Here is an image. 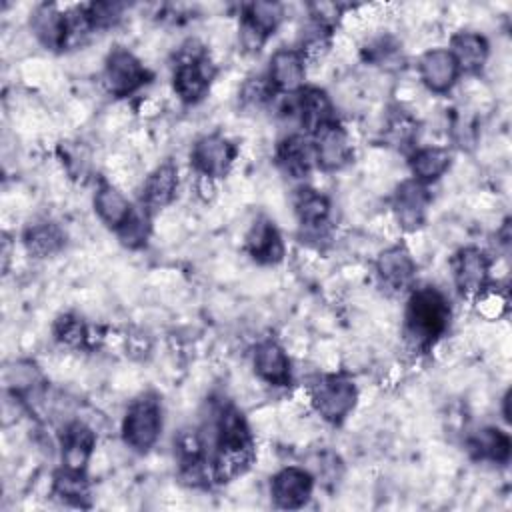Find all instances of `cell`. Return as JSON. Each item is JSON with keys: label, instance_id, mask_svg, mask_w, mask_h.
Instances as JSON below:
<instances>
[{"label": "cell", "instance_id": "1", "mask_svg": "<svg viewBox=\"0 0 512 512\" xmlns=\"http://www.w3.org/2000/svg\"><path fill=\"white\" fill-rule=\"evenodd\" d=\"M214 458L212 478L228 482L248 470L254 458V440L244 416L234 406H222L212 424Z\"/></svg>", "mask_w": 512, "mask_h": 512}, {"label": "cell", "instance_id": "2", "mask_svg": "<svg viewBox=\"0 0 512 512\" xmlns=\"http://www.w3.org/2000/svg\"><path fill=\"white\" fill-rule=\"evenodd\" d=\"M450 322V304L434 286L414 288L404 310V338L416 352L430 350L446 332Z\"/></svg>", "mask_w": 512, "mask_h": 512}, {"label": "cell", "instance_id": "3", "mask_svg": "<svg viewBox=\"0 0 512 512\" xmlns=\"http://www.w3.org/2000/svg\"><path fill=\"white\" fill-rule=\"evenodd\" d=\"M214 76H216V68L206 48L196 40H188L180 48L174 64L172 88L176 96L184 104L200 102L208 94Z\"/></svg>", "mask_w": 512, "mask_h": 512}, {"label": "cell", "instance_id": "4", "mask_svg": "<svg viewBox=\"0 0 512 512\" xmlns=\"http://www.w3.org/2000/svg\"><path fill=\"white\" fill-rule=\"evenodd\" d=\"M356 384L344 374H324L310 386V402L322 420L338 426L354 410Z\"/></svg>", "mask_w": 512, "mask_h": 512}, {"label": "cell", "instance_id": "5", "mask_svg": "<svg viewBox=\"0 0 512 512\" xmlns=\"http://www.w3.org/2000/svg\"><path fill=\"white\" fill-rule=\"evenodd\" d=\"M162 432V404L156 394H140L122 420V438L136 452H148Z\"/></svg>", "mask_w": 512, "mask_h": 512}, {"label": "cell", "instance_id": "6", "mask_svg": "<svg viewBox=\"0 0 512 512\" xmlns=\"http://www.w3.org/2000/svg\"><path fill=\"white\" fill-rule=\"evenodd\" d=\"M150 80L148 68L140 62V58L124 46H114L102 70V84L108 94L114 98H126L138 92Z\"/></svg>", "mask_w": 512, "mask_h": 512}, {"label": "cell", "instance_id": "7", "mask_svg": "<svg viewBox=\"0 0 512 512\" xmlns=\"http://www.w3.org/2000/svg\"><path fill=\"white\" fill-rule=\"evenodd\" d=\"M236 154H238L236 144L226 136L214 132L194 142L190 150V162L200 178L218 180L230 172L236 160Z\"/></svg>", "mask_w": 512, "mask_h": 512}, {"label": "cell", "instance_id": "8", "mask_svg": "<svg viewBox=\"0 0 512 512\" xmlns=\"http://www.w3.org/2000/svg\"><path fill=\"white\" fill-rule=\"evenodd\" d=\"M284 18L282 4L276 2H250L242 10L240 44L246 52H258L266 40L278 30Z\"/></svg>", "mask_w": 512, "mask_h": 512}, {"label": "cell", "instance_id": "9", "mask_svg": "<svg viewBox=\"0 0 512 512\" xmlns=\"http://www.w3.org/2000/svg\"><path fill=\"white\" fill-rule=\"evenodd\" d=\"M490 256L478 246L460 248L450 262L452 278L462 296H478L490 286Z\"/></svg>", "mask_w": 512, "mask_h": 512}, {"label": "cell", "instance_id": "10", "mask_svg": "<svg viewBox=\"0 0 512 512\" xmlns=\"http://www.w3.org/2000/svg\"><path fill=\"white\" fill-rule=\"evenodd\" d=\"M312 148L316 166L324 172L342 170L354 156L350 134L338 120L322 126L312 134Z\"/></svg>", "mask_w": 512, "mask_h": 512}, {"label": "cell", "instance_id": "11", "mask_svg": "<svg viewBox=\"0 0 512 512\" xmlns=\"http://www.w3.org/2000/svg\"><path fill=\"white\" fill-rule=\"evenodd\" d=\"M432 196L426 184L408 178L404 180L392 194V214L398 226L406 232H414L422 228L428 216Z\"/></svg>", "mask_w": 512, "mask_h": 512}, {"label": "cell", "instance_id": "12", "mask_svg": "<svg viewBox=\"0 0 512 512\" xmlns=\"http://www.w3.org/2000/svg\"><path fill=\"white\" fill-rule=\"evenodd\" d=\"M374 268L380 286L392 294H402L408 290L416 276V262L404 244L384 248L378 254Z\"/></svg>", "mask_w": 512, "mask_h": 512}, {"label": "cell", "instance_id": "13", "mask_svg": "<svg viewBox=\"0 0 512 512\" xmlns=\"http://www.w3.org/2000/svg\"><path fill=\"white\" fill-rule=\"evenodd\" d=\"M314 490V476L300 466H286L272 476L270 494L278 508L296 510L302 508Z\"/></svg>", "mask_w": 512, "mask_h": 512}, {"label": "cell", "instance_id": "14", "mask_svg": "<svg viewBox=\"0 0 512 512\" xmlns=\"http://www.w3.org/2000/svg\"><path fill=\"white\" fill-rule=\"evenodd\" d=\"M266 76L276 94H296L306 86V58L296 48H278L270 56Z\"/></svg>", "mask_w": 512, "mask_h": 512}, {"label": "cell", "instance_id": "15", "mask_svg": "<svg viewBox=\"0 0 512 512\" xmlns=\"http://www.w3.org/2000/svg\"><path fill=\"white\" fill-rule=\"evenodd\" d=\"M418 76L434 94H446L460 78V68L448 48H430L418 60Z\"/></svg>", "mask_w": 512, "mask_h": 512}, {"label": "cell", "instance_id": "16", "mask_svg": "<svg viewBox=\"0 0 512 512\" xmlns=\"http://www.w3.org/2000/svg\"><path fill=\"white\" fill-rule=\"evenodd\" d=\"M30 30L46 50H62L70 40V18L56 4H40L30 16Z\"/></svg>", "mask_w": 512, "mask_h": 512}, {"label": "cell", "instance_id": "17", "mask_svg": "<svg viewBox=\"0 0 512 512\" xmlns=\"http://www.w3.org/2000/svg\"><path fill=\"white\" fill-rule=\"evenodd\" d=\"M252 366L256 376L270 386H290L292 366L282 344L266 338L256 344L252 352Z\"/></svg>", "mask_w": 512, "mask_h": 512}, {"label": "cell", "instance_id": "18", "mask_svg": "<svg viewBox=\"0 0 512 512\" xmlns=\"http://www.w3.org/2000/svg\"><path fill=\"white\" fill-rule=\"evenodd\" d=\"M294 112L298 124L304 128L306 134L318 132L322 126L336 120L334 106L330 96L316 86H304L300 92L294 94Z\"/></svg>", "mask_w": 512, "mask_h": 512}, {"label": "cell", "instance_id": "19", "mask_svg": "<svg viewBox=\"0 0 512 512\" xmlns=\"http://www.w3.org/2000/svg\"><path fill=\"white\" fill-rule=\"evenodd\" d=\"M244 250L258 264H278L284 258V240L276 224L270 218L260 216L246 232Z\"/></svg>", "mask_w": 512, "mask_h": 512}, {"label": "cell", "instance_id": "20", "mask_svg": "<svg viewBox=\"0 0 512 512\" xmlns=\"http://www.w3.org/2000/svg\"><path fill=\"white\" fill-rule=\"evenodd\" d=\"M176 192H178V168L172 160H164L144 180L140 202L144 208L152 212L168 206L176 198Z\"/></svg>", "mask_w": 512, "mask_h": 512}, {"label": "cell", "instance_id": "21", "mask_svg": "<svg viewBox=\"0 0 512 512\" xmlns=\"http://www.w3.org/2000/svg\"><path fill=\"white\" fill-rule=\"evenodd\" d=\"M450 54L454 56L460 74H478L488 56H490V44L486 40V36H482L480 32H472V30H460L450 38V46H448Z\"/></svg>", "mask_w": 512, "mask_h": 512}, {"label": "cell", "instance_id": "22", "mask_svg": "<svg viewBox=\"0 0 512 512\" xmlns=\"http://www.w3.org/2000/svg\"><path fill=\"white\" fill-rule=\"evenodd\" d=\"M92 204L100 222L114 232H118L134 212V206L124 196V192L104 180L98 184Z\"/></svg>", "mask_w": 512, "mask_h": 512}, {"label": "cell", "instance_id": "23", "mask_svg": "<svg viewBox=\"0 0 512 512\" xmlns=\"http://www.w3.org/2000/svg\"><path fill=\"white\" fill-rule=\"evenodd\" d=\"M276 162L290 178H304L316 166L312 142L304 134L286 136L276 148Z\"/></svg>", "mask_w": 512, "mask_h": 512}, {"label": "cell", "instance_id": "24", "mask_svg": "<svg viewBox=\"0 0 512 512\" xmlns=\"http://www.w3.org/2000/svg\"><path fill=\"white\" fill-rule=\"evenodd\" d=\"M94 446L96 434L88 424L80 420L68 424L62 434V466L86 472V464L94 452Z\"/></svg>", "mask_w": 512, "mask_h": 512}, {"label": "cell", "instance_id": "25", "mask_svg": "<svg viewBox=\"0 0 512 512\" xmlns=\"http://www.w3.org/2000/svg\"><path fill=\"white\" fill-rule=\"evenodd\" d=\"M410 174L422 184H432L442 178L452 166V150L446 146H422L408 156Z\"/></svg>", "mask_w": 512, "mask_h": 512}, {"label": "cell", "instance_id": "26", "mask_svg": "<svg viewBox=\"0 0 512 512\" xmlns=\"http://www.w3.org/2000/svg\"><path fill=\"white\" fill-rule=\"evenodd\" d=\"M468 452L476 460H486L494 464H506L510 460L512 452V442L508 432L496 428V426H486L476 430L474 434L468 436Z\"/></svg>", "mask_w": 512, "mask_h": 512}, {"label": "cell", "instance_id": "27", "mask_svg": "<svg viewBox=\"0 0 512 512\" xmlns=\"http://www.w3.org/2000/svg\"><path fill=\"white\" fill-rule=\"evenodd\" d=\"M294 212L298 222L306 228V230H314L318 232L322 226L328 224V216H330V198L326 194H322L316 188L310 186H300L294 192Z\"/></svg>", "mask_w": 512, "mask_h": 512}, {"label": "cell", "instance_id": "28", "mask_svg": "<svg viewBox=\"0 0 512 512\" xmlns=\"http://www.w3.org/2000/svg\"><path fill=\"white\" fill-rule=\"evenodd\" d=\"M22 242H24V248L28 250V254L36 256V258H48L64 248L66 236L58 224L42 220V222L30 224L24 230Z\"/></svg>", "mask_w": 512, "mask_h": 512}, {"label": "cell", "instance_id": "29", "mask_svg": "<svg viewBox=\"0 0 512 512\" xmlns=\"http://www.w3.org/2000/svg\"><path fill=\"white\" fill-rule=\"evenodd\" d=\"M52 492L66 504L74 506H88L90 498V482L86 478V472L60 468L52 478Z\"/></svg>", "mask_w": 512, "mask_h": 512}, {"label": "cell", "instance_id": "30", "mask_svg": "<svg viewBox=\"0 0 512 512\" xmlns=\"http://www.w3.org/2000/svg\"><path fill=\"white\" fill-rule=\"evenodd\" d=\"M332 28L330 24L318 20V18H308V22L302 26L300 36H298V46L296 50L306 58H318L328 52L330 42H332Z\"/></svg>", "mask_w": 512, "mask_h": 512}, {"label": "cell", "instance_id": "31", "mask_svg": "<svg viewBox=\"0 0 512 512\" xmlns=\"http://www.w3.org/2000/svg\"><path fill=\"white\" fill-rule=\"evenodd\" d=\"M150 210L140 204V208H134L132 216L126 220V224L116 232L120 242L126 248H142L150 236Z\"/></svg>", "mask_w": 512, "mask_h": 512}, {"label": "cell", "instance_id": "32", "mask_svg": "<svg viewBox=\"0 0 512 512\" xmlns=\"http://www.w3.org/2000/svg\"><path fill=\"white\" fill-rule=\"evenodd\" d=\"M274 94H276V90L270 84L266 74L264 76H250L242 84V88L238 92V100H240V106L244 110H260L274 98Z\"/></svg>", "mask_w": 512, "mask_h": 512}, {"label": "cell", "instance_id": "33", "mask_svg": "<svg viewBox=\"0 0 512 512\" xmlns=\"http://www.w3.org/2000/svg\"><path fill=\"white\" fill-rule=\"evenodd\" d=\"M52 330H54V338L60 344H66L72 348H82L90 340V330H88L86 322L76 314L58 316Z\"/></svg>", "mask_w": 512, "mask_h": 512}, {"label": "cell", "instance_id": "34", "mask_svg": "<svg viewBox=\"0 0 512 512\" xmlns=\"http://www.w3.org/2000/svg\"><path fill=\"white\" fill-rule=\"evenodd\" d=\"M6 382L12 386L14 396H28L42 384V374L34 362L22 360L16 362L14 368H8Z\"/></svg>", "mask_w": 512, "mask_h": 512}, {"label": "cell", "instance_id": "35", "mask_svg": "<svg viewBox=\"0 0 512 512\" xmlns=\"http://www.w3.org/2000/svg\"><path fill=\"white\" fill-rule=\"evenodd\" d=\"M366 60L372 64H378L382 68H398L402 66V46L390 38V36H382L372 40L366 46Z\"/></svg>", "mask_w": 512, "mask_h": 512}, {"label": "cell", "instance_id": "36", "mask_svg": "<svg viewBox=\"0 0 512 512\" xmlns=\"http://www.w3.org/2000/svg\"><path fill=\"white\" fill-rule=\"evenodd\" d=\"M418 122L406 112V110H396L390 118H388V124H386V138L404 148V146H410L414 136H416V128Z\"/></svg>", "mask_w": 512, "mask_h": 512}, {"label": "cell", "instance_id": "37", "mask_svg": "<svg viewBox=\"0 0 512 512\" xmlns=\"http://www.w3.org/2000/svg\"><path fill=\"white\" fill-rule=\"evenodd\" d=\"M82 8H84V16L88 20L90 30L110 28L122 16V4H114V2H92Z\"/></svg>", "mask_w": 512, "mask_h": 512}, {"label": "cell", "instance_id": "38", "mask_svg": "<svg viewBox=\"0 0 512 512\" xmlns=\"http://www.w3.org/2000/svg\"><path fill=\"white\" fill-rule=\"evenodd\" d=\"M450 134H452V140L456 142V146H460V148H472L474 142H476L478 128H476V124H474L472 118H468V116H464V114H458V116H454V120H452Z\"/></svg>", "mask_w": 512, "mask_h": 512}, {"label": "cell", "instance_id": "39", "mask_svg": "<svg viewBox=\"0 0 512 512\" xmlns=\"http://www.w3.org/2000/svg\"><path fill=\"white\" fill-rule=\"evenodd\" d=\"M476 302H478V310L488 318H498L506 308V298L498 290H494V286H488L486 290H482L476 296Z\"/></svg>", "mask_w": 512, "mask_h": 512}, {"label": "cell", "instance_id": "40", "mask_svg": "<svg viewBox=\"0 0 512 512\" xmlns=\"http://www.w3.org/2000/svg\"><path fill=\"white\" fill-rule=\"evenodd\" d=\"M508 402H510V392H506V394H504V398H502V404H504V420H506V422H510V412H508Z\"/></svg>", "mask_w": 512, "mask_h": 512}]
</instances>
